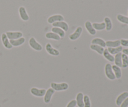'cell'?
<instances>
[{"mask_svg": "<svg viewBox=\"0 0 128 107\" xmlns=\"http://www.w3.org/2000/svg\"><path fill=\"white\" fill-rule=\"evenodd\" d=\"M51 88L53 89L54 91H61L67 90L69 88V85L66 83H51Z\"/></svg>", "mask_w": 128, "mask_h": 107, "instance_id": "obj_1", "label": "cell"}, {"mask_svg": "<svg viewBox=\"0 0 128 107\" xmlns=\"http://www.w3.org/2000/svg\"><path fill=\"white\" fill-rule=\"evenodd\" d=\"M105 74L108 79L111 80H114L116 79L114 73L112 68V65L110 63H107L105 66Z\"/></svg>", "mask_w": 128, "mask_h": 107, "instance_id": "obj_2", "label": "cell"}, {"mask_svg": "<svg viewBox=\"0 0 128 107\" xmlns=\"http://www.w3.org/2000/svg\"><path fill=\"white\" fill-rule=\"evenodd\" d=\"M29 44H30V46L32 48V49H34L36 51H41L42 50V46H41V45L40 43H39L36 40V39L34 37L31 38L29 40Z\"/></svg>", "mask_w": 128, "mask_h": 107, "instance_id": "obj_3", "label": "cell"}, {"mask_svg": "<svg viewBox=\"0 0 128 107\" xmlns=\"http://www.w3.org/2000/svg\"><path fill=\"white\" fill-rule=\"evenodd\" d=\"M6 34L9 40H17L23 36V34L21 31H8Z\"/></svg>", "mask_w": 128, "mask_h": 107, "instance_id": "obj_4", "label": "cell"}, {"mask_svg": "<svg viewBox=\"0 0 128 107\" xmlns=\"http://www.w3.org/2000/svg\"><path fill=\"white\" fill-rule=\"evenodd\" d=\"M46 90L45 89H38L37 88H32L31 89V93L32 95L37 97H42L45 95Z\"/></svg>", "mask_w": 128, "mask_h": 107, "instance_id": "obj_5", "label": "cell"}, {"mask_svg": "<svg viewBox=\"0 0 128 107\" xmlns=\"http://www.w3.org/2000/svg\"><path fill=\"white\" fill-rule=\"evenodd\" d=\"M82 32V28L81 26H78V27L76 28V30H75L74 32L73 33L71 34V35L69 36V38L72 41H74V40H78L79 38L81 36V34Z\"/></svg>", "mask_w": 128, "mask_h": 107, "instance_id": "obj_6", "label": "cell"}, {"mask_svg": "<svg viewBox=\"0 0 128 107\" xmlns=\"http://www.w3.org/2000/svg\"><path fill=\"white\" fill-rule=\"evenodd\" d=\"M46 50L49 54H50L51 55H52V56H59L60 54L59 50L54 48L52 47V45H51V44L50 43L46 44Z\"/></svg>", "mask_w": 128, "mask_h": 107, "instance_id": "obj_7", "label": "cell"}, {"mask_svg": "<svg viewBox=\"0 0 128 107\" xmlns=\"http://www.w3.org/2000/svg\"><path fill=\"white\" fill-rule=\"evenodd\" d=\"M52 26H53V27L60 28L62 29L64 31H68L69 30L68 24L64 21H58V22L54 23H52Z\"/></svg>", "mask_w": 128, "mask_h": 107, "instance_id": "obj_8", "label": "cell"}, {"mask_svg": "<svg viewBox=\"0 0 128 107\" xmlns=\"http://www.w3.org/2000/svg\"><path fill=\"white\" fill-rule=\"evenodd\" d=\"M64 16L61 15H52L48 19V22L50 24H52L58 21H64Z\"/></svg>", "mask_w": 128, "mask_h": 107, "instance_id": "obj_9", "label": "cell"}, {"mask_svg": "<svg viewBox=\"0 0 128 107\" xmlns=\"http://www.w3.org/2000/svg\"><path fill=\"white\" fill-rule=\"evenodd\" d=\"M54 93L55 91L52 88H49L46 91L44 95V101L45 102V103H50L51 98H52V95L54 94Z\"/></svg>", "mask_w": 128, "mask_h": 107, "instance_id": "obj_10", "label": "cell"}, {"mask_svg": "<svg viewBox=\"0 0 128 107\" xmlns=\"http://www.w3.org/2000/svg\"><path fill=\"white\" fill-rule=\"evenodd\" d=\"M19 13H20V17L23 21H28L29 19H30V16H29L28 14L27 13L26 8L24 6H21L19 8Z\"/></svg>", "mask_w": 128, "mask_h": 107, "instance_id": "obj_11", "label": "cell"}, {"mask_svg": "<svg viewBox=\"0 0 128 107\" xmlns=\"http://www.w3.org/2000/svg\"><path fill=\"white\" fill-rule=\"evenodd\" d=\"M1 40H2V44H3L4 46L7 49H11L12 48V46L11 44L10 43V40H9L8 38L7 35L6 33H2L1 35Z\"/></svg>", "mask_w": 128, "mask_h": 107, "instance_id": "obj_12", "label": "cell"}, {"mask_svg": "<svg viewBox=\"0 0 128 107\" xmlns=\"http://www.w3.org/2000/svg\"><path fill=\"white\" fill-rule=\"evenodd\" d=\"M85 27L86 30L89 32V33L91 35H95L96 34V30L94 28L92 24L91 23V21H87L85 23Z\"/></svg>", "mask_w": 128, "mask_h": 107, "instance_id": "obj_13", "label": "cell"}, {"mask_svg": "<svg viewBox=\"0 0 128 107\" xmlns=\"http://www.w3.org/2000/svg\"><path fill=\"white\" fill-rule=\"evenodd\" d=\"M25 40L24 38L22 37L21 38L17 39V40H10V42L12 46H20L21 45H22V44H24L25 43Z\"/></svg>", "mask_w": 128, "mask_h": 107, "instance_id": "obj_14", "label": "cell"}, {"mask_svg": "<svg viewBox=\"0 0 128 107\" xmlns=\"http://www.w3.org/2000/svg\"><path fill=\"white\" fill-rule=\"evenodd\" d=\"M128 97V92H124L118 97L116 100V105L118 106H121L124 101Z\"/></svg>", "mask_w": 128, "mask_h": 107, "instance_id": "obj_15", "label": "cell"}, {"mask_svg": "<svg viewBox=\"0 0 128 107\" xmlns=\"http://www.w3.org/2000/svg\"><path fill=\"white\" fill-rule=\"evenodd\" d=\"M76 103L77 105L79 107H84V95L82 93H79L76 96Z\"/></svg>", "mask_w": 128, "mask_h": 107, "instance_id": "obj_16", "label": "cell"}, {"mask_svg": "<svg viewBox=\"0 0 128 107\" xmlns=\"http://www.w3.org/2000/svg\"><path fill=\"white\" fill-rule=\"evenodd\" d=\"M92 45H100V46H102V47L105 48L106 46V41L104 40H102V38H94L93 40L91 41Z\"/></svg>", "mask_w": 128, "mask_h": 107, "instance_id": "obj_17", "label": "cell"}, {"mask_svg": "<svg viewBox=\"0 0 128 107\" xmlns=\"http://www.w3.org/2000/svg\"><path fill=\"white\" fill-rule=\"evenodd\" d=\"M90 48L92 50L96 51L98 53H99L100 55H103L104 51V48L102 47V46H100V45H91L90 46Z\"/></svg>", "mask_w": 128, "mask_h": 107, "instance_id": "obj_18", "label": "cell"}, {"mask_svg": "<svg viewBox=\"0 0 128 107\" xmlns=\"http://www.w3.org/2000/svg\"><path fill=\"white\" fill-rule=\"evenodd\" d=\"M112 68L115 75V76H116V78H121V76H122V71H121V68L119 66H116V65H112Z\"/></svg>", "mask_w": 128, "mask_h": 107, "instance_id": "obj_19", "label": "cell"}, {"mask_svg": "<svg viewBox=\"0 0 128 107\" xmlns=\"http://www.w3.org/2000/svg\"><path fill=\"white\" fill-rule=\"evenodd\" d=\"M106 46L108 48H116L121 45V41L120 40H116V41H107L106 42Z\"/></svg>", "mask_w": 128, "mask_h": 107, "instance_id": "obj_20", "label": "cell"}, {"mask_svg": "<svg viewBox=\"0 0 128 107\" xmlns=\"http://www.w3.org/2000/svg\"><path fill=\"white\" fill-rule=\"evenodd\" d=\"M114 63L116 66H119L120 68L122 67V53H121L116 54L114 57Z\"/></svg>", "mask_w": 128, "mask_h": 107, "instance_id": "obj_21", "label": "cell"}, {"mask_svg": "<svg viewBox=\"0 0 128 107\" xmlns=\"http://www.w3.org/2000/svg\"><path fill=\"white\" fill-rule=\"evenodd\" d=\"M122 50H123V48L121 46L116 48H108V50L111 55H116L119 53H121V51H122Z\"/></svg>", "mask_w": 128, "mask_h": 107, "instance_id": "obj_22", "label": "cell"}, {"mask_svg": "<svg viewBox=\"0 0 128 107\" xmlns=\"http://www.w3.org/2000/svg\"><path fill=\"white\" fill-rule=\"evenodd\" d=\"M51 30H52V31L53 33L58 35L61 38H64L65 36V35H66L65 31L64 30H62V29L60 28L53 27Z\"/></svg>", "mask_w": 128, "mask_h": 107, "instance_id": "obj_23", "label": "cell"}, {"mask_svg": "<svg viewBox=\"0 0 128 107\" xmlns=\"http://www.w3.org/2000/svg\"><path fill=\"white\" fill-rule=\"evenodd\" d=\"M92 26H93L94 28L96 30H99V31H101V30H103L106 28V25H105L104 22L101 23H94L92 24Z\"/></svg>", "mask_w": 128, "mask_h": 107, "instance_id": "obj_24", "label": "cell"}, {"mask_svg": "<svg viewBox=\"0 0 128 107\" xmlns=\"http://www.w3.org/2000/svg\"><path fill=\"white\" fill-rule=\"evenodd\" d=\"M103 55L105 58L108 60V61H111V62H114V57L109 52L108 49H105L103 53Z\"/></svg>", "mask_w": 128, "mask_h": 107, "instance_id": "obj_25", "label": "cell"}, {"mask_svg": "<svg viewBox=\"0 0 128 107\" xmlns=\"http://www.w3.org/2000/svg\"><path fill=\"white\" fill-rule=\"evenodd\" d=\"M46 37L48 39H52V40H60L61 39V37L59 36L57 34L54 33L53 32H48L46 34Z\"/></svg>", "mask_w": 128, "mask_h": 107, "instance_id": "obj_26", "label": "cell"}, {"mask_svg": "<svg viewBox=\"0 0 128 107\" xmlns=\"http://www.w3.org/2000/svg\"><path fill=\"white\" fill-rule=\"evenodd\" d=\"M104 23L106 25V29L107 31H111L112 28V24L111 19L109 17H106L104 18Z\"/></svg>", "mask_w": 128, "mask_h": 107, "instance_id": "obj_27", "label": "cell"}, {"mask_svg": "<svg viewBox=\"0 0 128 107\" xmlns=\"http://www.w3.org/2000/svg\"><path fill=\"white\" fill-rule=\"evenodd\" d=\"M122 67L126 68L128 66V56L125 54H122Z\"/></svg>", "mask_w": 128, "mask_h": 107, "instance_id": "obj_28", "label": "cell"}, {"mask_svg": "<svg viewBox=\"0 0 128 107\" xmlns=\"http://www.w3.org/2000/svg\"><path fill=\"white\" fill-rule=\"evenodd\" d=\"M117 19L120 22L128 25V17H126L122 15H118L117 16Z\"/></svg>", "mask_w": 128, "mask_h": 107, "instance_id": "obj_29", "label": "cell"}, {"mask_svg": "<svg viewBox=\"0 0 128 107\" xmlns=\"http://www.w3.org/2000/svg\"><path fill=\"white\" fill-rule=\"evenodd\" d=\"M84 107H91V101H90V98L88 95H85L84 96Z\"/></svg>", "mask_w": 128, "mask_h": 107, "instance_id": "obj_30", "label": "cell"}, {"mask_svg": "<svg viewBox=\"0 0 128 107\" xmlns=\"http://www.w3.org/2000/svg\"><path fill=\"white\" fill-rule=\"evenodd\" d=\"M76 105H77V103H76V100H71L68 104L67 106L66 107H76Z\"/></svg>", "mask_w": 128, "mask_h": 107, "instance_id": "obj_31", "label": "cell"}, {"mask_svg": "<svg viewBox=\"0 0 128 107\" xmlns=\"http://www.w3.org/2000/svg\"><path fill=\"white\" fill-rule=\"evenodd\" d=\"M121 41V45H122L124 46H128V40H124L122 39Z\"/></svg>", "mask_w": 128, "mask_h": 107, "instance_id": "obj_32", "label": "cell"}, {"mask_svg": "<svg viewBox=\"0 0 128 107\" xmlns=\"http://www.w3.org/2000/svg\"><path fill=\"white\" fill-rule=\"evenodd\" d=\"M121 107H128V97L122 102Z\"/></svg>", "mask_w": 128, "mask_h": 107, "instance_id": "obj_33", "label": "cell"}, {"mask_svg": "<svg viewBox=\"0 0 128 107\" xmlns=\"http://www.w3.org/2000/svg\"><path fill=\"white\" fill-rule=\"evenodd\" d=\"M122 52H123V54L128 55V48L123 49V50H122Z\"/></svg>", "mask_w": 128, "mask_h": 107, "instance_id": "obj_34", "label": "cell"}]
</instances>
